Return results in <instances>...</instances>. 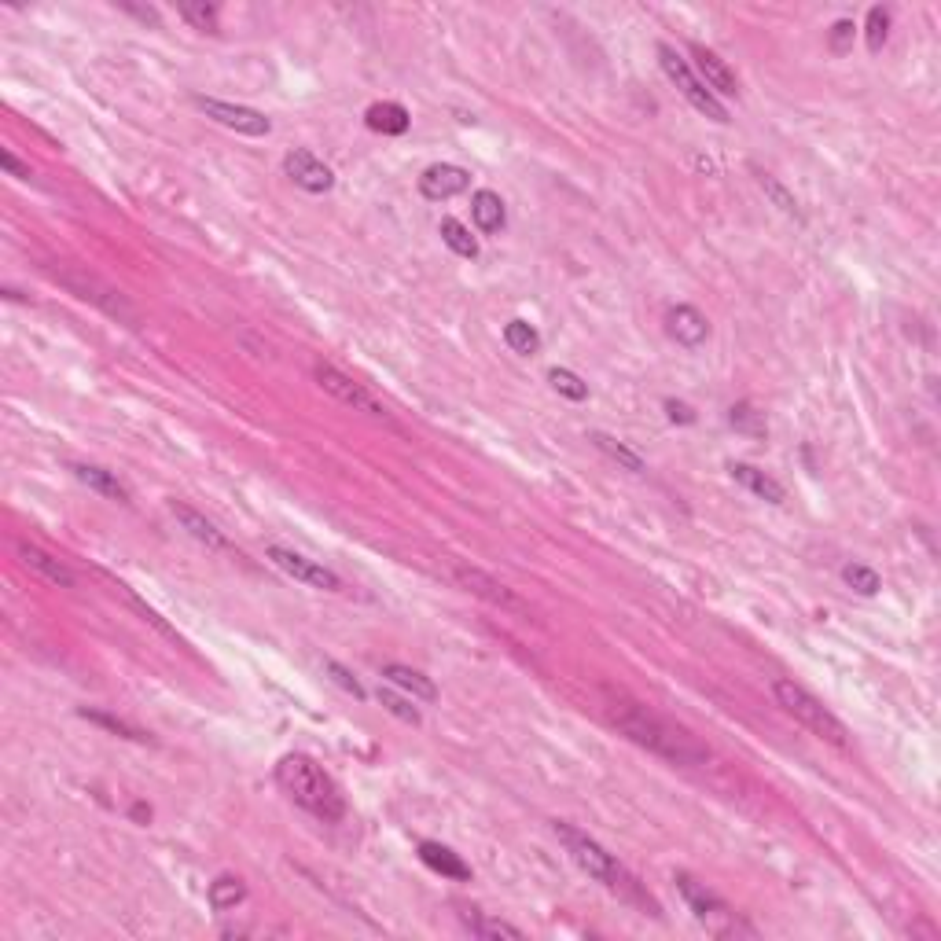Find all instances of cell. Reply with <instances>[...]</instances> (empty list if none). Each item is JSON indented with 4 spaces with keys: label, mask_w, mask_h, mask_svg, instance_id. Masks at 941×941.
Listing matches in <instances>:
<instances>
[{
    "label": "cell",
    "mask_w": 941,
    "mask_h": 941,
    "mask_svg": "<svg viewBox=\"0 0 941 941\" xmlns=\"http://www.w3.org/2000/svg\"><path fill=\"white\" fill-rule=\"evenodd\" d=\"M607 714H611V721L618 725V732H625L636 747L651 750V754L673 761V765H706V761H710V750H706L688 728L666 721V717L655 714L651 706L633 703V699L618 695V699L607 703Z\"/></svg>",
    "instance_id": "cell-1"
},
{
    "label": "cell",
    "mask_w": 941,
    "mask_h": 941,
    "mask_svg": "<svg viewBox=\"0 0 941 941\" xmlns=\"http://www.w3.org/2000/svg\"><path fill=\"white\" fill-rule=\"evenodd\" d=\"M276 783L284 787V794L295 805H302L306 813H313L324 824H339L346 817V802H342V791L335 787L328 772L320 769L317 761L306 758V754H287L276 765Z\"/></svg>",
    "instance_id": "cell-2"
},
{
    "label": "cell",
    "mask_w": 941,
    "mask_h": 941,
    "mask_svg": "<svg viewBox=\"0 0 941 941\" xmlns=\"http://www.w3.org/2000/svg\"><path fill=\"white\" fill-rule=\"evenodd\" d=\"M772 695H776V703L783 706V714H791L794 721L809 728L813 736H820L824 743H831V747H850L846 725L831 714L828 706L820 703L817 695L805 692L802 684L787 681V677H776V681H772Z\"/></svg>",
    "instance_id": "cell-3"
},
{
    "label": "cell",
    "mask_w": 941,
    "mask_h": 941,
    "mask_svg": "<svg viewBox=\"0 0 941 941\" xmlns=\"http://www.w3.org/2000/svg\"><path fill=\"white\" fill-rule=\"evenodd\" d=\"M556 835H559V842L567 846L570 857H574V864H578V868H585L592 879H600V883L607 886V890H614V894H625V897L636 894L633 875L625 872L622 864L614 861L611 853L603 850L596 839H589V835H585V831H578L574 824H556Z\"/></svg>",
    "instance_id": "cell-4"
},
{
    "label": "cell",
    "mask_w": 941,
    "mask_h": 941,
    "mask_svg": "<svg viewBox=\"0 0 941 941\" xmlns=\"http://www.w3.org/2000/svg\"><path fill=\"white\" fill-rule=\"evenodd\" d=\"M52 276L67 287L70 295H78L81 302H92V306L103 309L107 317H118L122 324H129V328L140 324L137 309L129 306V298H125L118 287L107 284V280H100V276L85 273V269H74V265H59V269H52Z\"/></svg>",
    "instance_id": "cell-5"
},
{
    "label": "cell",
    "mask_w": 941,
    "mask_h": 941,
    "mask_svg": "<svg viewBox=\"0 0 941 941\" xmlns=\"http://www.w3.org/2000/svg\"><path fill=\"white\" fill-rule=\"evenodd\" d=\"M658 63H662V70L669 74V81L681 89V96L692 103L695 111H703L706 118H714V122H721V125L728 122L725 103L717 100L714 92H710L703 81H699V74H695V70L688 67L681 56H677V48H673V45H658Z\"/></svg>",
    "instance_id": "cell-6"
},
{
    "label": "cell",
    "mask_w": 941,
    "mask_h": 941,
    "mask_svg": "<svg viewBox=\"0 0 941 941\" xmlns=\"http://www.w3.org/2000/svg\"><path fill=\"white\" fill-rule=\"evenodd\" d=\"M453 581H456V585H460L464 592L478 596V600L493 603L497 611L515 614V618H530V603L522 600V596H519L515 589H508L504 581H497L493 574H486V570L467 567V563H453Z\"/></svg>",
    "instance_id": "cell-7"
},
{
    "label": "cell",
    "mask_w": 941,
    "mask_h": 941,
    "mask_svg": "<svg viewBox=\"0 0 941 941\" xmlns=\"http://www.w3.org/2000/svg\"><path fill=\"white\" fill-rule=\"evenodd\" d=\"M313 375H317V383L324 386L331 397H339L342 405H350L353 412H364V416H372V420H379V423H390V412H386L383 401H379L372 390H364L357 379H350L346 372H339L335 364L320 361L317 368H313Z\"/></svg>",
    "instance_id": "cell-8"
},
{
    "label": "cell",
    "mask_w": 941,
    "mask_h": 941,
    "mask_svg": "<svg viewBox=\"0 0 941 941\" xmlns=\"http://www.w3.org/2000/svg\"><path fill=\"white\" fill-rule=\"evenodd\" d=\"M265 556L273 559L276 567L284 570L287 578L302 581V585H309V589H324V592H342V578L335 574V570H328L324 563H317V559L302 556V552H295V548H284V545H269V552Z\"/></svg>",
    "instance_id": "cell-9"
},
{
    "label": "cell",
    "mask_w": 941,
    "mask_h": 941,
    "mask_svg": "<svg viewBox=\"0 0 941 941\" xmlns=\"http://www.w3.org/2000/svg\"><path fill=\"white\" fill-rule=\"evenodd\" d=\"M195 107H199L206 118H214L217 125L236 129V133H243V137H269V133H273V122H269V118H265L261 111H254V107H239V103L210 100V96H195Z\"/></svg>",
    "instance_id": "cell-10"
},
{
    "label": "cell",
    "mask_w": 941,
    "mask_h": 941,
    "mask_svg": "<svg viewBox=\"0 0 941 941\" xmlns=\"http://www.w3.org/2000/svg\"><path fill=\"white\" fill-rule=\"evenodd\" d=\"M284 170H287V177H291V181L309 195L331 192V184H335V173H331L328 166H324V162L306 148L291 151V155L284 159Z\"/></svg>",
    "instance_id": "cell-11"
},
{
    "label": "cell",
    "mask_w": 941,
    "mask_h": 941,
    "mask_svg": "<svg viewBox=\"0 0 941 941\" xmlns=\"http://www.w3.org/2000/svg\"><path fill=\"white\" fill-rule=\"evenodd\" d=\"M467 188H471V173L460 170V166H449V162L427 166L420 177V192H423V199H431V203L453 199V195L467 192Z\"/></svg>",
    "instance_id": "cell-12"
},
{
    "label": "cell",
    "mask_w": 941,
    "mask_h": 941,
    "mask_svg": "<svg viewBox=\"0 0 941 941\" xmlns=\"http://www.w3.org/2000/svg\"><path fill=\"white\" fill-rule=\"evenodd\" d=\"M666 331L673 342H681L688 350H699V346L710 339V320L695 306H673L666 317Z\"/></svg>",
    "instance_id": "cell-13"
},
{
    "label": "cell",
    "mask_w": 941,
    "mask_h": 941,
    "mask_svg": "<svg viewBox=\"0 0 941 941\" xmlns=\"http://www.w3.org/2000/svg\"><path fill=\"white\" fill-rule=\"evenodd\" d=\"M15 552H19V559H23V567H26V570L41 574L45 581L59 585V589H74V585H78L74 570H70L67 563H63V559L52 556V552H45V548H37V545H26V541H19V545H15Z\"/></svg>",
    "instance_id": "cell-14"
},
{
    "label": "cell",
    "mask_w": 941,
    "mask_h": 941,
    "mask_svg": "<svg viewBox=\"0 0 941 941\" xmlns=\"http://www.w3.org/2000/svg\"><path fill=\"white\" fill-rule=\"evenodd\" d=\"M692 56H695V74H699V81L714 92L717 100H721V96H736L739 81H736V74L725 67V59H717L714 52L703 45H692Z\"/></svg>",
    "instance_id": "cell-15"
},
{
    "label": "cell",
    "mask_w": 941,
    "mask_h": 941,
    "mask_svg": "<svg viewBox=\"0 0 941 941\" xmlns=\"http://www.w3.org/2000/svg\"><path fill=\"white\" fill-rule=\"evenodd\" d=\"M677 890H681V897L688 901V908L695 912V919H703V923H714V919H728V916H732L725 901H721L714 890H706V883H695L692 875H684V872L677 875Z\"/></svg>",
    "instance_id": "cell-16"
},
{
    "label": "cell",
    "mask_w": 941,
    "mask_h": 941,
    "mask_svg": "<svg viewBox=\"0 0 941 941\" xmlns=\"http://www.w3.org/2000/svg\"><path fill=\"white\" fill-rule=\"evenodd\" d=\"M170 511H173V519L181 522L184 530L192 533L195 541L199 545H206V548H214V552H228V541H225V533L217 530L214 522L210 519H203L199 511L195 508H188V504H181V500H170Z\"/></svg>",
    "instance_id": "cell-17"
},
{
    "label": "cell",
    "mask_w": 941,
    "mask_h": 941,
    "mask_svg": "<svg viewBox=\"0 0 941 941\" xmlns=\"http://www.w3.org/2000/svg\"><path fill=\"white\" fill-rule=\"evenodd\" d=\"M383 681H390L394 688H401V692L412 695V699H420V703H434V699H438V688H434L431 677H423L420 669L401 666V662L383 666Z\"/></svg>",
    "instance_id": "cell-18"
},
{
    "label": "cell",
    "mask_w": 941,
    "mask_h": 941,
    "mask_svg": "<svg viewBox=\"0 0 941 941\" xmlns=\"http://www.w3.org/2000/svg\"><path fill=\"white\" fill-rule=\"evenodd\" d=\"M420 857L427 868H434L438 875H445V879H456V883H467L471 879V868H467L464 861H460V853H453L449 846H442V842H420Z\"/></svg>",
    "instance_id": "cell-19"
},
{
    "label": "cell",
    "mask_w": 941,
    "mask_h": 941,
    "mask_svg": "<svg viewBox=\"0 0 941 941\" xmlns=\"http://www.w3.org/2000/svg\"><path fill=\"white\" fill-rule=\"evenodd\" d=\"M471 217H475V225L482 228L486 236H497L500 228H504V221H508V214H504V199H500L497 192L482 188V192L471 195Z\"/></svg>",
    "instance_id": "cell-20"
},
{
    "label": "cell",
    "mask_w": 941,
    "mask_h": 941,
    "mask_svg": "<svg viewBox=\"0 0 941 941\" xmlns=\"http://www.w3.org/2000/svg\"><path fill=\"white\" fill-rule=\"evenodd\" d=\"M368 129H375V133H383V137H401L405 129L412 125V118H409V111L401 107V103H394V100H386V103H372L368 107Z\"/></svg>",
    "instance_id": "cell-21"
},
{
    "label": "cell",
    "mask_w": 941,
    "mask_h": 941,
    "mask_svg": "<svg viewBox=\"0 0 941 941\" xmlns=\"http://www.w3.org/2000/svg\"><path fill=\"white\" fill-rule=\"evenodd\" d=\"M732 478H736L743 489H750L754 497L769 500V504H783V497H787L776 478L765 475V471H758V467H750V464H732Z\"/></svg>",
    "instance_id": "cell-22"
},
{
    "label": "cell",
    "mask_w": 941,
    "mask_h": 941,
    "mask_svg": "<svg viewBox=\"0 0 941 941\" xmlns=\"http://www.w3.org/2000/svg\"><path fill=\"white\" fill-rule=\"evenodd\" d=\"M70 471H74V478H78L81 486L96 489V493H103V497L111 500H122V504H129V489L118 482V478L111 475V471H103V467H92V464H70Z\"/></svg>",
    "instance_id": "cell-23"
},
{
    "label": "cell",
    "mask_w": 941,
    "mask_h": 941,
    "mask_svg": "<svg viewBox=\"0 0 941 941\" xmlns=\"http://www.w3.org/2000/svg\"><path fill=\"white\" fill-rule=\"evenodd\" d=\"M460 919H464V927L471 930L475 938H511V941L522 938L519 927H511L504 919H489V916H482V912H460Z\"/></svg>",
    "instance_id": "cell-24"
},
{
    "label": "cell",
    "mask_w": 941,
    "mask_h": 941,
    "mask_svg": "<svg viewBox=\"0 0 941 941\" xmlns=\"http://www.w3.org/2000/svg\"><path fill=\"white\" fill-rule=\"evenodd\" d=\"M243 897H247V886H243V879H236V875H217L214 883H210V905H214L217 912L236 908Z\"/></svg>",
    "instance_id": "cell-25"
},
{
    "label": "cell",
    "mask_w": 941,
    "mask_h": 941,
    "mask_svg": "<svg viewBox=\"0 0 941 941\" xmlns=\"http://www.w3.org/2000/svg\"><path fill=\"white\" fill-rule=\"evenodd\" d=\"M442 239H445V247L453 250V254H460V258H478V239L467 232L456 217H442Z\"/></svg>",
    "instance_id": "cell-26"
},
{
    "label": "cell",
    "mask_w": 941,
    "mask_h": 941,
    "mask_svg": "<svg viewBox=\"0 0 941 941\" xmlns=\"http://www.w3.org/2000/svg\"><path fill=\"white\" fill-rule=\"evenodd\" d=\"M504 342H508L515 353H522V357H533V353L541 350V335H537V328L526 324V320H508V324H504Z\"/></svg>",
    "instance_id": "cell-27"
},
{
    "label": "cell",
    "mask_w": 941,
    "mask_h": 941,
    "mask_svg": "<svg viewBox=\"0 0 941 941\" xmlns=\"http://www.w3.org/2000/svg\"><path fill=\"white\" fill-rule=\"evenodd\" d=\"M728 423L736 427L739 434H750V438H765V416H761L750 401H739V405H732V412H728Z\"/></svg>",
    "instance_id": "cell-28"
},
{
    "label": "cell",
    "mask_w": 941,
    "mask_h": 941,
    "mask_svg": "<svg viewBox=\"0 0 941 941\" xmlns=\"http://www.w3.org/2000/svg\"><path fill=\"white\" fill-rule=\"evenodd\" d=\"M592 442H596V449H600V453H607L611 460H618L622 467H629V471H636V475H644L647 464L633 453V449H629V445L618 442V438H611V434H592Z\"/></svg>",
    "instance_id": "cell-29"
},
{
    "label": "cell",
    "mask_w": 941,
    "mask_h": 941,
    "mask_svg": "<svg viewBox=\"0 0 941 941\" xmlns=\"http://www.w3.org/2000/svg\"><path fill=\"white\" fill-rule=\"evenodd\" d=\"M842 581H846L853 592H861V596H875V592L883 589L879 574H875L872 567H864V563H850V567H842Z\"/></svg>",
    "instance_id": "cell-30"
},
{
    "label": "cell",
    "mask_w": 941,
    "mask_h": 941,
    "mask_svg": "<svg viewBox=\"0 0 941 941\" xmlns=\"http://www.w3.org/2000/svg\"><path fill=\"white\" fill-rule=\"evenodd\" d=\"M548 383L556 386L563 397H570V401H585V397H589V383H585L581 375L570 372V368H552V372H548Z\"/></svg>",
    "instance_id": "cell-31"
},
{
    "label": "cell",
    "mask_w": 941,
    "mask_h": 941,
    "mask_svg": "<svg viewBox=\"0 0 941 941\" xmlns=\"http://www.w3.org/2000/svg\"><path fill=\"white\" fill-rule=\"evenodd\" d=\"M81 717L85 721H92V725H100V728H107V732H114V736H122V739H137V743H144V732L140 728H133V725H125V721H118V717H111V714H100V710H81Z\"/></svg>",
    "instance_id": "cell-32"
},
{
    "label": "cell",
    "mask_w": 941,
    "mask_h": 941,
    "mask_svg": "<svg viewBox=\"0 0 941 941\" xmlns=\"http://www.w3.org/2000/svg\"><path fill=\"white\" fill-rule=\"evenodd\" d=\"M864 34H868V52H883L886 34H890V12H886V8H872Z\"/></svg>",
    "instance_id": "cell-33"
},
{
    "label": "cell",
    "mask_w": 941,
    "mask_h": 941,
    "mask_svg": "<svg viewBox=\"0 0 941 941\" xmlns=\"http://www.w3.org/2000/svg\"><path fill=\"white\" fill-rule=\"evenodd\" d=\"M758 184H761V188H765V195H769L772 203L780 206L783 214H791V217H802V214H798V203H794V195L787 192V188H783V184L776 181V177H772V173H758Z\"/></svg>",
    "instance_id": "cell-34"
},
{
    "label": "cell",
    "mask_w": 941,
    "mask_h": 941,
    "mask_svg": "<svg viewBox=\"0 0 941 941\" xmlns=\"http://www.w3.org/2000/svg\"><path fill=\"white\" fill-rule=\"evenodd\" d=\"M379 703L390 710L394 717H401V721H409V725H420V710L409 703V699H401L397 692H390V688H379Z\"/></svg>",
    "instance_id": "cell-35"
},
{
    "label": "cell",
    "mask_w": 941,
    "mask_h": 941,
    "mask_svg": "<svg viewBox=\"0 0 941 941\" xmlns=\"http://www.w3.org/2000/svg\"><path fill=\"white\" fill-rule=\"evenodd\" d=\"M177 12H181V19H188L195 30H217V8H214V4H181Z\"/></svg>",
    "instance_id": "cell-36"
},
{
    "label": "cell",
    "mask_w": 941,
    "mask_h": 941,
    "mask_svg": "<svg viewBox=\"0 0 941 941\" xmlns=\"http://www.w3.org/2000/svg\"><path fill=\"white\" fill-rule=\"evenodd\" d=\"M324 673H331V681L339 684L342 692H350L353 699H364V688H361V684H357V681H353V677H350V673H346V669L339 666V662H324Z\"/></svg>",
    "instance_id": "cell-37"
},
{
    "label": "cell",
    "mask_w": 941,
    "mask_h": 941,
    "mask_svg": "<svg viewBox=\"0 0 941 941\" xmlns=\"http://www.w3.org/2000/svg\"><path fill=\"white\" fill-rule=\"evenodd\" d=\"M853 34H857V26L850 23V19H839V23L831 26V52H850L853 45Z\"/></svg>",
    "instance_id": "cell-38"
},
{
    "label": "cell",
    "mask_w": 941,
    "mask_h": 941,
    "mask_svg": "<svg viewBox=\"0 0 941 941\" xmlns=\"http://www.w3.org/2000/svg\"><path fill=\"white\" fill-rule=\"evenodd\" d=\"M666 416H669L673 423H695V412L688 409L684 401H673V397L666 401Z\"/></svg>",
    "instance_id": "cell-39"
},
{
    "label": "cell",
    "mask_w": 941,
    "mask_h": 941,
    "mask_svg": "<svg viewBox=\"0 0 941 941\" xmlns=\"http://www.w3.org/2000/svg\"><path fill=\"white\" fill-rule=\"evenodd\" d=\"M0 159H4V170L12 173V177H19V181H30V166H23V162L15 159V155H12L8 148L0 151Z\"/></svg>",
    "instance_id": "cell-40"
},
{
    "label": "cell",
    "mask_w": 941,
    "mask_h": 941,
    "mask_svg": "<svg viewBox=\"0 0 941 941\" xmlns=\"http://www.w3.org/2000/svg\"><path fill=\"white\" fill-rule=\"evenodd\" d=\"M133 817H137V820H151V809H144V805H133Z\"/></svg>",
    "instance_id": "cell-41"
}]
</instances>
